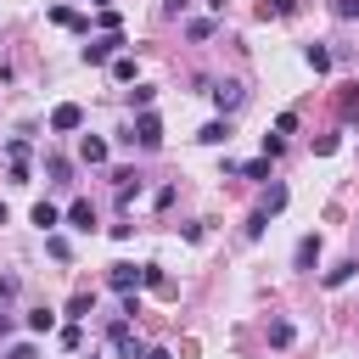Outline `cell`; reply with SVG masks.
I'll list each match as a JSON object with an SVG mask.
<instances>
[{"label":"cell","instance_id":"cell-1","mask_svg":"<svg viewBox=\"0 0 359 359\" xmlns=\"http://www.w3.org/2000/svg\"><path fill=\"white\" fill-rule=\"evenodd\" d=\"M107 342H112V348H118V359H146V342H140V337H135V325H129V320H123V314H118V320H112V325H107Z\"/></svg>","mask_w":359,"mask_h":359},{"label":"cell","instance_id":"cell-2","mask_svg":"<svg viewBox=\"0 0 359 359\" xmlns=\"http://www.w3.org/2000/svg\"><path fill=\"white\" fill-rule=\"evenodd\" d=\"M123 140H129V146H146V151H157V146H163V118H157V112H140V118H135V129H129Z\"/></svg>","mask_w":359,"mask_h":359},{"label":"cell","instance_id":"cell-3","mask_svg":"<svg viewBox=\"0 0 359 359\" xmlns=\"http://www.w3.org/2000/svg\"><path fill=\"white\" fill-rule=\"evenodd\" d=\"M118 45H123V34H101V39H90V45H84V62H90V67L118 62Z\"/></svg>","mask_w":359,"mask_h":359},{"label":"cell","instance_id":"cell-4","mask_svg":"<svg viewBox=\"0 0 359 359\" xmlns=\"http://www.w3.org/2000/svg\"><path fill=\"white\" fill-rule=\"evenodd\" d=\"M50 129H56V135H73V129H84V107H79V101H62V107L50 112Z\"/></svg>","mask_w":359,"mask_h":359},{"label":"cell","instance_id":"cell-5","mask_svg":"<svg viewBox=\"0 0 359 359\" xmlns=\"http://www.w3.org/2000/svg\"><path fill=\"white\" fill-rule=\"evenodd\" d=\"M320 264V236H297V247H292V269H314Z\"/></svg>","mask_w":359,"mask_h":359},{"label":"cell","instance_id":"cell-6","mask_svg":"<svg viewBox=\"0 0 359 359\" xmlns=\"http://www.w3.org/2000/svg\"><path fill=\"white\" fill-rule=\"evenodd\" d=\"M107 286H112V292H123V297H129V292H135V286H140V269H135V264H112V269H107Z\"/></svg>","mask_w":359,"mask_h":359},{"label":"cell","instance_id":"cell-7","mask_svg":"<svg viewBox=\"0 0 359 359\" xmlns=\"http://www.w3.org/2000/svg\"><path fill=\"white\" fill-rule=\"evenodd\" d=\"M208 95H213V101H219V107H224V112H230V107H241V101H247V90H241V84H208Z\"/></svg>","mask_w":359,"mask_h":359},{"label":"cell","instance_id":"cell-8","mask_svg":"<svg viewBox=\"0 0 359 359\" xmlns=\"http://www.w3.org/2000/svg\"><path fill=\"white\" fill-rule=\"evenodd\" d=\"M196 140H202V146H224V140H230V118H213V123H202V129H196Z\"/></svg>","mask_w":359,"mask_h":359},{"label":"cell","instance_id":"cell-9","mask_svg":"<svg viewBox=\"0 0 359 359\" xmlns=\"http://www.w3.org/2000/svg\"><path fill=\"white\" fill-rule=\"evenodd\" d=\"M62 219H67L73 230H90V224H95V208H90L84 196H79V202H67V213H62Z\"/></svg>","mask_w":359,"mask_h":359},{"label":"cell","instance_id":"cell-10","mask_svg":"<svg viewBox=\"0 0 359 359\" xmlns=\"http://www.w3.org/2000/svg\"><path fill=\"white\" fill-rule=\"evenodd\" d=\"M50 22H62V28H73V34H90V22H84L73 6H50Z\"/></svg>","mask_w":359,"mask_h":359},{"label":"cell","instance_id":"cell-11","mask_svg":"<svg viewBox=\"0 0 359 359\" xmlns=\"http://www.w3.org/2000/svg\"><path fill=\"white\" fill-rule=\"evenodd\" d=\"M90 314H95V297H90V292H73V297H67V320L79 325V320H90Z\"/></svg>","mask_w":359,"mask_h":359},{"label":"cell","instance_id":"cell-12","mask_svg":"<svg viewBox=\"0 0 359 359\" xmlns=\"http://www.w3.org/2000/svg\"><path fill=\"white\" fill-rule=\"evenodd\" d=\"M34 224H39L45 236H50V230L62 224V208H50V202H34Z\"/></svg>","mask_w":359,"mask_h":359},{"label":"cell","instance_id":"cell-13","mask_svg":"<svg viewBox=\"0 0 359 359\" xmlns=\"http://www.w3.org/2000/svg\"><path fill=\"white\" fill-rule=\"evenodd\" d=\"M140 286H146V292H174V286H168V275H163L157 264H140Z\"/></svg>","mask_w":359,"mask_h":359},{"label":"cell","instance_id":"cell-14","mask_svg":"<svg viewBox=\"0 0 359 359\" xmlns=\"http://www.w3.org/2000/svg\"><path fill=\"white\" fill-rule=\"evenodd\" d=\"M79 157L95 168V163H107V140H95V135H84V146H79Z\"/></svg>","mask_w":359,"mask_h":359},{"label":"cell","instance_id":"cell-15","mask_svg":"<svg viewBox=\"0 0 359 359\" xmlns=\"http://www.w3.org/2000/svg\"><path fill=\"white\" fill-rule=\"evenodd\" d=\"M303 62H309L314 73H331V50H325V45H309V50H303Z\"/></svg>","mask_w":359,"mask_h":359},{"label":"cell","instance_id":"cell-16","mask_svg":"<svg viewBox=\"0 0 359 359\" xmlns=\"http://www.w3.org/2000/svg\"><path fill=\"white\" fill-rule=\"evenodd\" d=\"M292 337H297L292 320H269V342H275V348H292Z\"/></svg>","mask_w":359,"mask_h":359},{"label":"cell","instance_id":"cell-17","mask_svg":"<svg viewBox=\"0 0 359 359\" xmlns=\"http://www.w3.org/2000/svg\"><path fill=\"white\" fill-rule=\"evenodd\" d=\"M185 34H191V39H213L219 22H213V17H196V22H185Z\"/></svg>","mask_w":359,"mask_h":359},{"label":"cell","instance_id":"cell-18","mask_svg":"<svg viewBox=\"0 0 359 359\" xmlns=\"http://www.w3.org/2000/svg\"><path fill=\"white\" fill-rule=\"evenodd\" d=\"M45 252H50V258H62V264H67V258H73V247H67V236H56V230H50V236H45Z\"/></svg>","mask_w":359,"mask_h":359},{"label":"cell","instance_id":"cell-19","mask_svg":"<svg viewBox=\"0 0 359 359\" xmlns=\"http://www.w3.org/2000/svg\"><path fill=\"white\" fill-rule=\"evenodd\" d=\"M353 269H359L353 258H348V264H337V269H325V286H348V280H353Z\"/></svg>","mask_w":359,"mask_h":359},{"label":"cell","instance_id":"cell-20","mask_svg":"<svg viewBox=\"0 0 359 359\" xmlns=\"http://www.w3.org/2000/svg\"><path fill=\"white\" fill-rule=\"evenodd\" d=\"M50 325H56V314H50V309H28V331H34V337H39V331H50Z\"/></svg>","mask_w":359,"mask_h":359},{"label":"cell","instance_id":"cell-21","mask_svg":"<svg viewBox=\"0 0 359 359\" xmlns=\"http://www.w3.org/2000/svg\"><path fill=\"white\" fill-rule=\"evenodd\" d=\"M112 79H118V84H135V56H118V62H112Z\"/></svg>","mask_w":359,"mask_h":359},{"label":"cell","instance_id":"cell-22","mask_svg":"<svg viewBox=\"0 0 359 359\" xmlns=\"http://www.w3.org/2000/svg\"><path fill=\"white\" fill-rule=\"evenodd\" d=\"M151 95H157L151 84H135V90H129V107H140V112H151Z\"/></svg>","mask_w":359,"mask_h":359},{"label":"cell","instance_id":"cell-23","mask_svg":"<svg viewBox=\"0 0 359 359\" xmlns=\"http://www.w3.org/2000/svg\"><path fill=\"white\" fill-rule=\"evenodd\" d=\"M6 157H11V163H28V140L11 135V140H6Z\"/></svg>","mask_w":359,"mask_h":359},{"label":"cell","instance_id":"cell-24","mask_svg":"<svg viewBox=\"0 0 359 359\" xmlns=\"http://www.w3.org/2000/svg\"><path fill=\"white\" fill-rule=\"evenodd\" d=\"M241 174H247V180H269V157H252V163H241Z\"/></svg>","mask_w":359,"mask_h":359},{"label":"cell","instance_id":"cell-25","mask_svg":"<svg viewBox=\"0 0 359 359\" xmlns=\"http://www.w3.org/2000/svg\"><path fill=\"white\" fill-rule=\"evenodd\" d=\"M286 208V185H269V196H264V213H280Z\"/></svg>","mask_w":359,"mask_h":359},{"label":"cell","instance_id":"cell-26","mask_svg":"<svg viewBox=\"0 0 359 359\" xmlns=\"http://www.w3.org/2000/svg\"><path fill=\"white\" fill-rule=\"evenodd\" d=\"M264 224H269V213H264V208H258V213H247V241H258V236H264Z\"/></svg>","mask_w":359,"mask_h":359},{"label":"cell","instance_id":"cell-27","mask_svg":"<svg viewBox=\"0 0 359 359\" xmlns=\"http://www.w3.org/2000/svg\"><path fill=\"white\" fill-rule=\"evenodd\" d=\"M286 151V135H264V157H280Z\"/></svg>","mask_w":359,"mask_h":359},{"label":"cell","instance_id":"cell-28","mask_svg":"<svg viewBox=\"0 0 359 359\" xmlns=\"http://www.w3.org/2000/svg\"><path fill=\"white\" fill-rule=\"evenodd\" d=\"M337 146H342V135H320V140H314V151H320V157H331Z\"/></svg>","mask_w":359,"mask_h":359},{"label":"cell","instance_id":"cell-29","mask_svg":"<svg viewBox=\"0 0 359 359\" xmlns=\"http://www.w3.org/2000/svg\"><path fill=\"white\" fill-rule=\"evenodd\" d=\"M331 11H337V17H348V22H353V17H359V0H331Z\"/></svg>","mask_w":359,"mask_h":359},{"label":"cell","instance_id":"cell-30","mask_svg":"<svg viewBox=\"0 0 359 359\" xmlns=\"http://www.w3.org/2000/svg\"><path fill=\"white\" fill-rule=\"evenodd\" d=\"M6 359H39V348H34V342H17V348H11Z\"/></svg>","mask_w":359,"mask_h":359},{"label":"cell","instance_id":"cell-31","mask_svg":"<svg viewBox=\"0 0 359 359\" xmlns=\"http://www.w3.org/2000/svg\"><path fill=\"white\" fill-rule=\"evenodd\" d=\"M353 112H359V90H348V95H342V118H353Z\"/></svg>","mask_w":359,"mask_h":359},{"label":"cell","instance_id":"cell-32","mask_svg":"<svg viewBox=\"0 0 359 359\" xmlns=\"http://www.w3.org/2000/svg\"><path fill=\"white\" fill-rule=\"evenodd\" d=\"M269 11H275V17H292V11H297V0H269Z\"/></svg>","mask_w":359,"mask_h":359},{"label":"cell","instance_id":"cell-33","mask_svg":"<svg viewBox=\"0 0 359 359\" xmlns=\"http://www.w3.org/2000/svg\"><path fill=\"white\" fill-rule=\"evenodd\" d=\"M185 6H191V0H163V17H180Z\"/></svg>","mask_w":359,"mask_h":359},{"label":"cell","instance_id":"cell-34","mask_svg":"<svg viewBox=\"0 0 359 359\" xmlns=\"http://www.w3.org/2000/svg\"><path fill=\"white\" fill-rule=\"evenodd\" d=\"M146 359H174V353L168 348H146Z\"/></svg>","mask_w":359,"mask_h":359},{"label":"cell","instance_id":"cell-35","mask_svg":"<svg viewBox=\"0 0 359 359\" xmlns=\"http://www.w3.org/2000/svg\"><path fill=\"white\" fill-rule=\"evenodd\" d=\"M90 6H101V11H112V0H90Z\"/></svg>","mask_w":359,"mask_h":359},{"label":"cell","instance_id":"cell-36","mask_svg":"<svg viewBox=\"0 0 359 359\" xmlns=\"http://www.w3.org/2000/svg\"><path fill=\"white\" fill-rule=\"evenodd\" d=\"M0 224H6V202H0Z\"/></svg>","mask_w":359,"mask_h":359}]
</instances>
